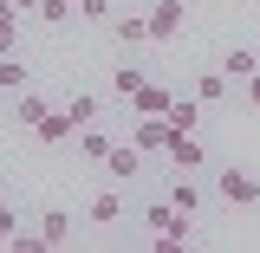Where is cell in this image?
Listing matches in <instances>:
<instances>
[{
	"label": "cell",
	"instance_id": "cell-1",
	"mask_svg": "<svg viewBox=\"0 0 260 253\" xmlns=\"http://www.w3.org/2000/svg\"><path fill=\"white\" fill-rule=\"evenodd\" d=\"M143 221H150V234H156L162 247H189V214H182V208H176V201H169V195H162L156 208H143Z\"/></svg>",
	"mask_w": 260,
	"mask_h": 253
},
{
	"label": "cell",
	"instance_id": "cell-2",
	"mask_svg": "<svg viewBox=\"0 0 260 253\" xmlns=\"http://www.w3.org/2000/svg\"><path fill=\"white\" fill-rule=\"evenodd\" d=\"M215 195H221L228 208H254L260 201V175L254 169H221V175H215Z\"/></svg>",
	"mask_w": 260,
	"mask_h": 253
},
{
	"label": "cell",
	"instance_id": "cell-3",
	"mask_svg": "<svg viewBox=\"0 0 260 253\" xmlns=\"http://www.w3.org/2000/svg\"><path fill=\"white\" fill-rule=\"evenodd\" d=\"M130 143H137L143 156H162V150H169V124H162V117H137V124H130Z\"/></svg>",
	"mask_w": 260,
	"mask_h": 253
},
{
	"label": "cell",
	"instance_id": "cell-4",
	"mask_svg": "<svg viewBox=\"0 0 260 253\" xmlns=\"http://www.w3.org/2000/svg\"><path fill=\"white\" fill-rule=\"evenodd\" d=\"M182 32V0H150V39H176Z\"/></svg>",
	"mask_w": 260,
	"mask_h": 253
},
{
	"label": "cell",
	"instance_id": "cell-5",
	"mask_svg": "<svg viewBox=\"0 0 260 253\" xmlns=\"http://www.w3.org/2000/svg\"><path fill=\"white\" fill-rule=\"evenodd\" d=\"M162 156L176 162V169H202V143H195V130H169V150H162Z\"/></svg>",
	"mask_w": 260,
	"mask_h": 253
},
{
	"label": "cell",
	"instance_id": "cell-6",
	"mask_svg": "<svg viewBox=\"0 0 260 253\" xmlns=\"http://www.w3.org/2000/svg\"><path fill=\"white\" fill-rule=\"evenodd\" d=\"M137 169H143V150H137V143H111V156H104V175H111V182H130Z\"/></svg>",
	"mask_w": 260,
	"mask_h": 253
},
{
	"label": "cell",
	"instance_id": "cell-7",
	"mask_svg": "<svg viewBox=\"0 0 260 253\" xmlns=\"http://www.w3.org/2000/svg\"><path fill=\"white\" fill-rule=\"evenodd\" d=\"M32 136H39V143H65V136H78V124H72V111H46V117H39V124H32Z\"/></svg>",
	"mask_w": 260,
	"mask_h": 253
},
{
	"label": "cell",
	"instance_id": "cell-8",
	"mask_svg": "<svg viewBox=\"0 0 260 253\" xmlns=\"http://www.w3.org/2000/svg\"><path fill=\"white\" fill-rule=\"evenodd\" d=\"M169 104H176V97L162 91V85H150V78H143V91L130 97V117H162V111H169Z\"/></svg>",
	"mask_w": 260,
	"mask_h": 253
},
{
	"label": "cell",
	"instance_id": "cell-9",
	"mask_svg": "<svg viewBox=\"0 0 260 253\" xmlns=\"http://www.w3.org/2000/svg\"><path fill=\"white\" fill-rule=\"evenodd\" d=\"M39 240H46V247H65V240H72V214H65V208H39Z\"/></svg>",
	"mask_w": 260,
	"mask_h": 253
},
{
	"label": "cell",
	"instance_id": "cell-10",
	"mask_svg": "<svg viewBox=\"0 0 260 253\" xmlns=\"http://www.w3.org/2000/svg\"><path fill=\"white\" fill-rule=\"evenodd\" d=\"M117 214H124V195H117V189H104V195H91V208H85V221H91V227H111V221H117Z\"/></svg>",
	"mask_w": 260,
	"mask_h": 253
},
{
	"label": "cell",
	"instance_id": "cell-11",
	"mask_svg": "<svg viewBox=\"0 0 260 253\" xmlns=\"http://www.w3.org/2000/svg\"><path fill=\"white\" fill-rule=\"evenodd\" d=\"M111 32H117L124 46H143V39H150V13H111Z\"/></svg>",
	"mask_w": 260,
	"mask_h": 253
},
{
	"label": "cell",
	"instance_id": "cell-12",
	"mask_svg": "<svg viewBox=\"0 0 260 253\" xmlns=\"http://www.w3.org/2000/svg\"><path fill=\"white\" fill-rule=\"evenodd\" d=\"M162 124H169V130H195V124H202V97H176V104L162 111Z\"/></svg>",
	"mask_w": 260,
	"mask_h": 253
},
{
	"label": "cell",
	"instance_id": "cell-13",
	"mask_svg": "<svg viewBox=\"0 0 260 253\" xmlns=\"http://www.w3.org/2000/svg\"><path fill=\"white\" fill-rule=\"evenodd\" d=\"M221 71H228V78H241V85H247V78L260 71V52H247V46H234V52H221Z\"/></svg>",
	"mask_w": 260,
	"mask_h": 253
},
{
	"label": "cell",
	"instance_id": "cell-14",
	"mask_svg": "<svg viewBox=\"0 0 260 253\" xmlns=\"http://www.w3.org/2000/svg\"><path fill=\"white\" fill-rule=\"evenodd\" d=\"M169 201H176L182 214H195V208H202V189L189 182V169H176V182H169Z\"/></svg>",
	"mask_w": 260,
	"mask_h": 253
},
{
	"label": "cell",
	"instance_id": "cell-15",
	"mask_svg": "<svg viewBox=\"0 0 260 253\" xmlns=\"http://www.w3.org/2000/svg\"><path fill=\"white\" fill-rule=\"evenodd\" d=\"M46 111H52V104H46V97L32 91V85H26V91H20V104H13V117H20V130H32V124H39V117H46Z\"/></svg>",
	"mask_w": 260,
	"mask_h": 253
},
{
	"label": "cell",
	"instance_id": "cell-16",
	"mask_svg": "<svg viewBox=\"0 0 260 253\" xmlns=\"http://www.w3.org/2000/svg\"><path fill=\"white\" fill-rule=\"evenodd\" d=\"M78 156H85V162H104V156H111V136L85 124V130H78Z\"/></svg>",
	"mask_w": 260,
	"mask_h": 253
},
{
	"label": "cell",
	"instance_id": "cell-17",
	"mask_svg": "<svg viewBox=\"0 0 260 253\" xmlns=\"http://www.w3.org/2000/svg\"><path fill=\"white\" fill-rule=\"evenodd\" d=\"M195 97L202 104H228V71H202L195 78Z\"/></svg>",
	"mask_w": 260,
	"mask_h": 253
},
{
	"label": "cell",
	"instance_id": "cell-18",
	"mask_svg": "<svg viewBox=\"0 0 260 253\" xmlns=\"http://www.w3.org/2000/svg\"><path fill=\"white\" fill-rule=\"evenodd\" d=\"M65 111H72V124L85 130V124H98V111H104V104H98L91 91H72V104H65Z\"/></svg>",
	"mask_w": 260,
	"mask_h": 253
},
{
	"label": "cell",
	"instance_id": "cell-19",
	"mask_svg": "<svg viewBox=\"0 0 260 253\" xmlns=\"http://www.w3.org/2000/svg\"><path fill=\"white\" fill-rule=\"evenodd\" d=\"M0 91H26V65L13 52H0Z\"/></svg>",
	"mask_w": 260,
	"mask_h": 253
},
{
	"label": "cell",
	"instance_id": "cell-20",
	"mask_svg": "<svg viewBox=\"0 0 260 253\" xmlns=\"http://www.w3.org/2000/svg\"><path fill=\"white\" fill-rule=\"evenodd\" d=\"M13 39H20V7L0 0V52H13Z\"/></svg>",
	"mask_w": 260,
	"mask_h": 253
},
{
	"label": "cell",
	"instance_id": "cell-21",
	"mask_svg": "<svg viewBox=\"0 0 260 253\" xmlns=\"http://www.w3.org/2000/svg\"><path fill=\"white\" fill-rule=\"evenodd\" d=\"M111 91H117V97H137V91H143V71H137V65H117V71H111Z\"/></svg>",
	"mask_w": 260,
	"mask_h": 253
},
{
	"label": "cell",
	"instance_id": "cell-22",
	"mask_svg": "<svg viewBox=\"0 0 260 253\" xmlns=\"http://www.w3.org/2000/svg\"><path fill=\"white\" fill-rule=\"evenodd\" d=\"M111 13H117V0H78V20H91V26H111Z\"/></svg>",
	"mask_w": 260,
	"mask_h": 253
},
{
	"label": "cell",
	"instance_id": "cell-23",
	"mask_svg": "<svg viewBox=\"0 0 260 253\" xmlns=\"http://www.w3.org/2000/svg\"><path fill=\"white\" fill-rule=\"evenodd\" d=\"M32 13H39V20H46V26H65V20H72V0H39V7H32Z\"/></svg>",
	"mask_w": 260,
	"mask_h": 253
},
{
	"label": "cell",
	"instance_id": "cell-24",
	"mask_svg": "<svg viewBox=\"0 0 260 253\" xmlns=\"http://www.w3.org/2000/svg\"><path fill=\"white\" fill-rule=\"evenodd\" d=\"M13 227H20V214H13V208H7V201H0V240H7V234H13Z\"/></svg>",
	"mask_w": 260,
	"mask_h": 253
},
{
	"label": "cell",
	"instance_id": "cell-25",
	"mask_svg": "<svg viewBox=\"0 0 260 253\" xmlns=\"http://www.w3.org/2000/svg\"><path fill=\"white\" fill-rule=\"evenodd\" d=\"M247 104H254V111H260V71H254V78H247Z\"/></svg>",
	"mask_w": 260,
	"mask_h": 253
},
{
	"label": "cell",
	"instance_id": "cell-26",
	"mask_svg": "<svg viewBox=\"0 0 260 253\" xmlns=\"http://www.w3.org/2000/svg\"><path fill=\"white\" fill-rule=\"evenodd\" d=\"M13 7H20V13H26V7H39V0H13Z\"/></svg>",
	"mask_w": 260,
	"mask_h": 253
},
{
	"label": "cell",
	"instance_id": "cell-27",
	"mask_svg": "<svg viewBox=\"0 0 260 253\" xmlns=\"http://www.w3.org/2000/svg\"><path fill=\"white\" fill-rule=\"evenodd\" d=\"M72 7H78V0H72Z\"/></svg>",
	"mask_w": 260,
	"mask_h": 253
}]
</instances>
